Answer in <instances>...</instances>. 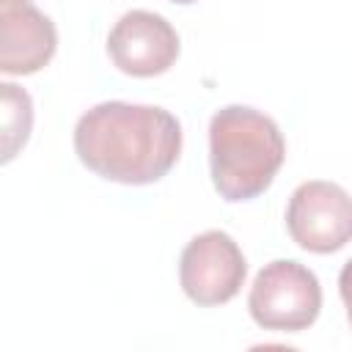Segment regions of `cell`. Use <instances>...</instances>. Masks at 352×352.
Masks as SVG:
<instances>
[{
	"label": "cell",
	"mask_w": 352,
	"mask_h": 352,
	"mask_svg": "<svg viewBox=\"0 0 352 352\" xmlns=\"http://www.w3.org/2000/svg\"><path fill=\"white\" fill-rule=\"evenodd\" d=\"M74 154L107 182L154 184L179 162L182 124L157 104L102 102L77 118Z\"/></svg>",
	"instance_id": "obj_1"
},
{
	"label": "cell",
	"mask_w": 352,
	"mask_h": 352,
	"mask_svg": "<svg viewBox=\"0 0 352 352\" xmlns=\"http://www.w3.org/2000/svg\"><path fill=\"white\" fill-rule=\"evenodd\" d=\"M286 160L280 126L248 104H226L209 121V170L228 204L253 201L270 190Z\"/></svg>",
	"instance_id": "obj_2"
},
{
	"label": "cell",
	"mask_w": 352,
	"mask_h": 352,
	"mask_svg": "<svg viewBox=\"0 0 352 352\" xmlns=\"http://www.w3.org/2000/svg\"><path fill=\"white\" fill-rule=\"evenodd\" d=\"M253 322L275 333L308 330L322 311V286L314 270L294 258H275L258 270L248 294Z\"/></svg>",
	"instance_id": "obj_3"
},
{
	"label": "cell",
	"mask_w": 352,
	"mask_h": 352,
	"mask_svg": "<svg viewBox=\"0 0 352 352\" xmlns=\"http://www.w3.org/2000/svg\"><path fill=\"white\" fill-rule=\"evenodd\" d=\"M248 261L231 234L212 228L195 234L179 256L182 292L201 308L234 300L245 283Z\"/></svg>",
	"instance_id": "obj_4"
},
{
	"label": "cell",
	"mask_w": 352,
	"mask_h": 352,
	"mask_svg": "<svg viewBox=\"0 0 352 352\" xmlns=\"http://www.w3.org/2000/svg\"><path fill=\"white\" fill-rule=\"evenodd\" d=\"M286 231L308 253H336L352 242V195L324 179L294 187L286 206Z\"/></svg>",
	"instance_id": "obj_5"
},
{
	"label": "cell",
	"mask_w": 352,
	"mask_h": 352,
	"mask_svg": "<svg viewBox=\"0 0 352 352\" xmlns=\"http://www.w3.org/2000/svg\"><path fill=\"white\" fill-rule=\"evenodd\" d=\"M182 52L176 28L154 11H126L107 36V55L113 66L129 77L165 74Z\"/></svg>",
	"instance_id": "obj_6"
},
{
	"label": "cell",
	"mask_w": 352,
	"mask_h": 352,
	"mask_svg": "<svg viewBox=\"0 0 352 352\" xmlns=\"http://www.w3.org/2000/svg\"><path fill=\"white\" fill-rule=\"evenodd\" d=\"M58 50L55 22L33 0H0V72L36 74Z\"/></svg>",
	"instance_id": "obj_7"
},
{
	"label": "cell",
	"mask_w": 352,
	"mask_h": 352,
	"mask_svg": "<svg viewBox=\"0 0 352 352\" xmlns=\"http://www.w3.org/2000/svg\"><path fill=\"white\" fill-rule=\"evenodd\" d=\"M0 94H3V162H11L30 138L33 102L28 91L14 82H3Z\"/></svg>",
	"instance_id": "obj_8"
},
{
	"label": "cell",
	"mask_w": 352,
	"mask_h": 352,
	"mask_svg": "<svg viewBox=\"0 0 352 352\" xmlns=\"http://www.w3.org/2000/svg\"><path fill=\"white\" fill-rule=\"evenodd\" d=\"M338 294H341V302L346 308V319H349V327H352V258L338 272Z\"/></svg>",
	"instance_id": "obj_9"
},
{
	"label": "cell",
	"mask_w": 352,
	"mask_h": 352,
	"mask_svg": "<svg viewBox=\"0 0 352 352\" xmlns=\"http://www.w3.org/2000/svg\"><path fill=\"white\" fill-rule=\"evenodd\" d=\"M168 3H176V6H190V3H198V0H168Z\"/></svg>",
	"instance_id": "obj_10"
}]
</instances>
